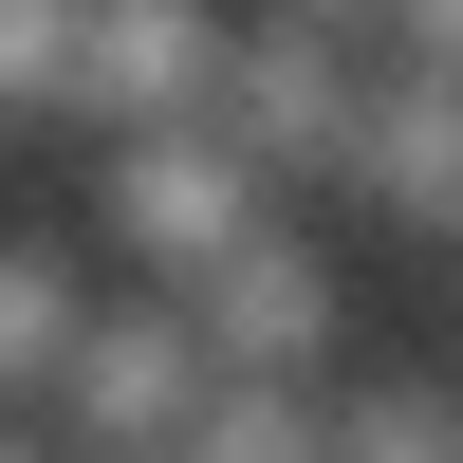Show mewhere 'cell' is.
<instances>
[{
    "label": "cell",
    "mask_w": 463,
    "mask_h": 463,
    "mask_svg": "<svg viewBox=\"0 0 463 463\" xmlns=\"http://www.w3.org/2000/svg\"><path fill=\"white\" fill-rule=\"evenodd\" d=\"M185 463H334V390H222Z\"/></svg>",
    "instance_id": "obj_7"
},
{
    "label": "cell",
    "mask_w": 463,
    "mask_h": 463,
    "mask_svg": "<svg viewBox=\"0 0 463 463\" xmlns=\"http://www.w3.org/2000/svg\"><path fill=\"white\" fill-rule=\"evenodd\" d=\"M19 463H74V445H19Z\"/></svg>",
    "instance_id": "obj_8"
},
{
    "label": "cell",
    "mask_w": 463,
    "mask_h": 463,
    "mask_svg": "<svg viewBox=\"0 0 463 463\" xmlns=\"http://www.w3.org/2000/svg\"><path fill=\"white\" fill-rule=\"evenodd\" d=\"M260 222H279V185H260L222 130H167V148H111V167H93V241H130L167 297H204Z\"/></svg>",
    "instance_id": "obj_2"
},
{
    "label": "cell",
    "mask_w": 463,
    "mask_h": 463,
    "mask_svg": "<svg viewBox=\"0 0 463 463\" xmlns=\"http://www.w3.org/2000/svg\"><path fill=\"white\" fill-rule=\"evenodd\" d=\"M334 463H463V371H371V390H334Z\"/></svg>",
    "instance_id": "obj_6"
},
{
    "label": "cell",
    "mask_w": 463,
    "mask_h": 463,
    "mask_svg": "<svg viewBox=\"0 0 463 463\" xmlns=\"http://www.w3.org/2000/svg\"><path fill=\"white\" fill-rule=\"evenodd\" d=\"M93 316H111V297L74 279V241H56V222H37V241L0 260V353H19V390H37V408L74 390V353H93Z\"/></svg>",
    "instance_id": "obj_5"
},
{
    "label": "cell",
    "mask_w": 463,
    "mask_h": 463,
    "mask_svg": "<svg viewBox=\"0 0 463 463\" xmlns=\"http://www.w3.org/2000/svg\"><path fill=\"white\" fill-rule=\"evenodd\" d=\"M334 204H390V222H427V241H463V93L445 74H390V93H371V148H353Z\"/></svg>",
    "instance_id": "obj_4"
},
{
    "label": "cell",
    "mask_w": 463,
    "mask_h": 463,
    "mask_svg": "<svg viewBox=\"0 0 463 463\" xmlns=\"http://www.w3.org/2000/svg\"><path fill=\"white\" fill-rule=\"evenodd\" d=\"M204 408H222L204 316H185V297H111L93 353H74V390L37 408V445H74V463H185V427H204Z\"/></svg>",
    "instance_id": "obj_1"
},
{
    "label": "cell",
    "mask_w": 463,
    "mask_h": 463,
    "mask_svg": "<svg viewBox=\"0 0 463 463\" xmlns=\"http://www.w3.org/2000/svg\"><path fill=\"white\" fill-rule=\"evenodd\" d=\"M185 316H204L222 390H316V371H334V260L297 241V222H260V241L222 260V279L185 297Z\"/></svg>",
    "instance_id": "obj_3"
}]
</instances>
